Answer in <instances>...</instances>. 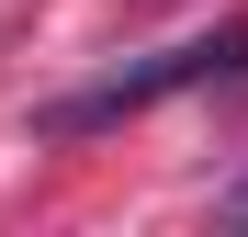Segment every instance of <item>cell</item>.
Wrapping results in <instances>:
<instances>
[{
  "mask_svg": "<svg viewBox=\"0 0 248 237\" xmlns=\"http://www.w3.org/2000/svg\"><path fill=\"white\" fill-rule=\"evenodd\" d=\"M248 79V34H226V46H158V57H136V68H113V79H91V91H68V102H46L34 125L46 136H102V125H124V113H147V102H170V91H192V79Z\"/></svg>",
  "mask_w": 248,
  "mask_h": 237,
  "instance_id": "cell-1",
  "label": "cell"
},
{
  "mask_svg": "<svg viewBox=\"0 0 248 237\" xmlns=\"http://www.w3.org/2000/svg\"><path fill=\"white\" fill-rule=\"evenodd\" d=\"M215 215H226V226H248V170L226 181V204H215Z\"/></svg>",
  "mask_w": 248,
  "mask_h": 237,
  "instance_id": "cell-2",
  "label": "cell"
}]
</instances>
